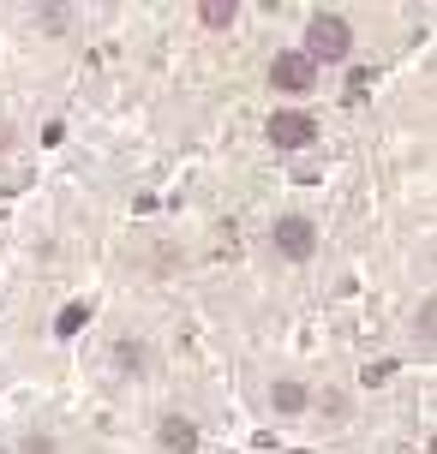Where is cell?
Instances as JSON below:
<instances>
[{
	"mask_svg": "<svg viewBox=\"0 0 437 454\" xmlns=\"http://www.w3.org/2000/svg\"><path fill=\"white\" fill-rule=\"evenodd\" d=\"M264 137H270L276 150H312V144H318V120L306 108H276L264 120Z\"/></svg>",
	"mask_w": 437,
	"mask_h": 454,
	"instance_id": "4",
	"label": "cell"
},
{
	"mask_svg": "<svg viewBox=\"0 0 437 454\" xmlns=\"http://www.w3.org/2000/svg\"><path fill=\"white\" fill-rule=\"evenodd\" d=\"M312 412H323V419H347V395L342 388H323V395H312Z\"/></svg>",
	"mask_w": 437,
	"mask_h": 454,
	"instance_id": "13",
	"label": "cell"
},
{
	"mask_svg": "<svg viewBox=\"0 0 437 454\" xmlns=\"http://www.w3.org/2000/svg\"><path fill=\"white\" fill-rule=\"evenodd\" d=\"M12 150H19V126H12V120H0V156H12Z\"/></svg>",
	"mask_w": 437,
	"mask_h": 454,
	"instance_id": "14",
	"label": "cell"
},
{
	"mask_svg": "<svg viewBox=\"0 0 437 454\" xmlns=\"http://www.w3.org/2000/svg\"><path fill=\"white\" fill-rule=\"evenodd\" d=\"M19 454H67V449H60V436H54V431H24Z\"/></svg>",
	"mask_w": 437,
	"mask_h": 454,
	"instance_id": "12",
	"label": "cell"
},
{
	"mask_svg": "<svg viewBox=\"0 0 437 454\" xmlns=\"http://www.w3.org/2000/svg\"><path fill=\"white\" fill-rule=\"evenodd\" d=\"M84 323H91V299H67V305H60V317H54V335L72 340Z\"/></svg>",
	"mask_w": 437,
	"mask_h": 454,
	"instance_id": "9",
	"label": "cell"
},
{
	"mask_svg": "<svg viewBox=\"0 0 437 454\" xmlns=\"http://www.w3.org/2000/svg\"><path fill=\"white\" fill-rule=\"evenodd\" d=\"M270 412H276V419H306V412H312V383L276 377V383H270Z\"/></svg>",
	"mask_w": 437,
	"mask_h": 454,
	"instance_id": "7",
	"label": "cell"
},
{
	"mask_svg": "<svg viewBox=\"0 0 437 454\" xmlns=\"http://www.w3.org/2000/svg\"><path fill=\"white\" fill-rule=\"evenodd\" d=\"M198 24L204 30H234L240 24V0H198Z\"/></svg>",
	"mask_w": 437,
	"mask_h": 454,
	"instance_id": "8",
	"label": "cell"
},
{
	"mask_svg": "<svg viewBox=\"0 0 437 454\" xmlns=\"http://www.w3.org/2000/svg\"><path fill=\"white\" fill-rule=\"evenodd\" d=\"M299 54L318 72L342 67L347 54H354V24H347V12H312V19H306V36H299Z\"/></svg>",
	"mask_w": 437,
	"mask_h": 454,
	"instance_id": "1",
	"label": "cell"
},
{
	"mask_svg": "<svg viewBox=\"0 0 437 454\" xmlns=\"http://www.w3.org/2000/svg\"><path fill=\"white\" fill-rule=\"evenodd\" d=\"M156 449L162 454H198V425H192V412H162L156 419Z\"/></svg>",
	"mask_w": 437,
	"mask_h": 454,
	"instance_id": "6",
	"label": "cell"
},
{
	"mask_svg": "<svg viewBox=\"0 0 437 454\" xmlns=\"http://www.w3.org/2000/svg\"><path fill=\"white\" fill-rule=\"evenodd\" d=\"M30 19H36V30H43V36H67V24H72V6H36Z\"/></svg>",
	"mask_w": 437,
	"mask_h": 454,
	"instance_id": "10",
	"label": "cell"
},
{
	"mask_svg": "<svg viewBox=\"0 0 437 454\" xmlns=\"http://www.w3.org/2000/svg\"><path fill=\"white\" fill-rule=\"evenodd\" d=\"M432 335H437V299L425 294V299H419V311H414V340H419V347H432Z\"/></svg>",
	"mask_w": 437,
	"mask_h": 454,
	"instance_id": "11",
	"label": "cell"
},
{
	"mask_svg": "<svg viewBox=\"0 0 437 454\" xmlns=\"http://www.w3.org/2000/svg\"><path fill=\"white\" fill-rule=\"evenodd\" d=\"M108 364H115V377H150L156 371V347L144 335H115V347H108Z\"/></svg>",
	"mask_w": 437,
	"mask_h": 454,
	"instance_id": "5",
	"label": "cell"
},
{
	"mask_svg": "<svg viewBox=\"0 0 437 454\" xmlns=\"http://www.w3.org/2000/svg\"><path fill=\"white\" fill-rule=\"evenodd\" d=\"M323 84V72L299 54V48H282L276 60H270V90H282V96H312Z\"/></svg>",
	"mask_w": 437,
	"mask_h": 454,
	"instance_id": "3",
	"label": "cell"
},
{
	"mask_svg": "<svg viewBox=\"0 0 437 454\" xmlns=\"http://www.w3.org/2000/svg\"><path fill=\"white\" fill-rule=\"evenodd\" d=\"M270 251H276L282 263H312L318 257V222L306 215V209H288L270 222Z\"/></svg>",
	"mask_w": 437,
	"mask_h": 454,
	"instance_id": "2",
	"label": "cell"
}]
</instances>
